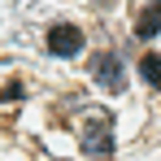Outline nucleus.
<instances>
[{
	"label": "nucleus",
	"instance_id": "f257e3e1",
	"mask_svg": "<svg viewBox=\"0 0 161 161\" xmlns=\"http://www.w3.org/2000/svg\"><path fill=\"white\" fill-rule=\"evenodd\" d=\"M79 144H83L87 157H109V153H113V113H109V109H96V113L83 122Z\"/></svg>",
	"mask_w": 161,
	"mask_h": 161
},
{
	"label": "nucleus",
	"instance_id": "20e7f679",
	"mask_svg": "<svg viewBox=\"0 0 161 161\" xmlns=\"http://www.w3.org/2000/svg\"><path fill=\"white\" fill-rule=\"evenodd\" d=\"M135 35H139V39L161 35V0H153V4L139 9V18H135Z\"/></svg>",
	"mask_w": 161,
	"mask_h": 161
},
{
	"label": "nucleus",
	"instance_id": "423d86ee",
	"mask_svg": "<svg viewBox=\"0 0 161 161\" xmlns=\"http://www.w3.org/2000/svg\"><path fill=\"white\" fill-rule=\"evenodd\" d=\"M22 92H26V87L13 79V83H4V87H0V100H4V105H13V100H22Z\"/></svg>",
	"mask_w": 161,
	"mask_h": 161
},
{
	"label": "nucleus",
	"instance_id": "f03ea898",
	"mask_svg": "<svg viewBox=\"0 0 161 161\" xmlns=\"http://www.w3.org/2000/svg\"><path fill=\"white\" fill-rule=\"evenodd\" d=\"M92 79L100 83L105 92H126V70H122V57L118 53H96L92 57Z\"/></svg>",
	"mask_w": 161,
	"mask_h": 161
},
{
	"label": "nucleus",
	"instance_id": "39448f33",
	"mask_svg": "<svg viewBox=\"0 0 161 161\" xmlns=\"http://www.w3.org/2000/svg\"><path fill=\"white\" fill-rule=\"evenodd\" d=\"M139 74L153 83V87H161V57L157 53H144V57H139Z\"/></svg>",
	"mask_w": 161,
	"mask_h": 161
},
{
	"label": "nucleus",
	"instance_id": "7ed1b4c3",
	"mask_svg": "<svg viewBox=\"0 0 161 161\" xmlns=\"http://www.w3.org/2000/svg\"><path fill=\"white\" fill-rule=\"evenodd\" d=\"M48 53H53V57H79L83 53V31L70 26V22L53 26V31H48Z\"/></svg>",
	"mask_w": 161,
	"mask_h": 161
}]
</instances>
